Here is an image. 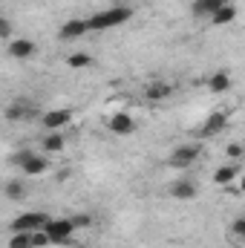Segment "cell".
Here are the masks:
<instances>
[{
  "label": "cell",
  "instance_id": "cell-1",
  "mask_svg": "<svg viewBox=\"0 0 245 248\" xmlns=\"http://www.w3.org/2000/svg\"><path fill=\"white\" fill-rule=\"evenodd\" d=\"M133 17V9L130 6H116V9H104V12H95L92 17H87V29L90 32H104V29H113V26H122Z\"/></svg>",
  "mask_w": 245,
  "mask_h": 248
},
{
  "label": "cell",
  "instance_id": "cell-2",
  "mask_svg": "<svg viewBox=\"0 0 245 248\" xmlns=\"http://www.w3.org/2000/svg\"><path fill=\"white\" fill-rule=\"evenodd\" d=\"M41 231L46 234V240H49L52 246H66V243H72L75 225H72L69 217H61V219H46V225H44Z\"/></svg>",
  "mask_w": 245,
  "mask_h": 248
},
{
  "label": "cell",
  "instance_id": "cell-3",
  "mask_svg": "<svg viewBox=\"0 0 245 248\" xmlns=\"http://www.w3.org/2000/svg\"><path fill=\"white\" fill-rule=\"evenodd\" d=\"M3 116H6L9 122H32V119L41 116V107H38L35 101H29V98H15V101L6 107Z\"/></svg>",
  "mask_w": 245,
  "mask_h": 248
},
{
  "label": "cell",
  "instance_id": "cell-4",
  "mask_svg": "<svg viewBox=\"0 0 245 248\" xmlns=\"http://www.w3.org/2000/svg\"><path fill=\"white\" fill-rule=\"evenodd\" d=\"M46 219H49V214H44V211H26L12 219V234L15 231H41L46 225Z\"/></svg>",
  "mask_w": 245,
  "mask_h": 248
},
{
  "label": "cell",
  "instance_id": "cell-5",
  "mask_svg": "<svg viewBox=\"0 0 245 248\" xmlns=\"http://www.w3.org/2000/svg\"><path fill=\"white\" fill-rule=\"evenodd\" d=\"M199 153H202V147H199V144H182V147H176V150H173L170 165H173V168H190V165L199 159Z\"/></svg>",
  "mask_w": 245,
  "mask_h": 248
},
{
  "label": "cell",
  "instance_id": "cell-6",
  "mask_svg": "<svg viewBox=\"0 0 245 248\" xmlns=\"http://www.w3.org/2000/svg\"><path fill=\"white\" fill-rule=\"evenodd\" d=\"M69 122H72V110H49V113H41V124L49 133L52 130H63Z\"/></svg>",
  "mask_w": 245,
  "mask_h": 248
},
{
  "label": "cell",
  "instance_id": "cell-7",
  "mask_svg": "<svg viewBox=\"0 0 245 248\" xmlns=\"http://www.w3.org/2000/svg\"><path fill=\"white\" fill-rule=\"evenodd\" d=\"M225 124H228V116H225V113H211V116H208V122L196 130V136H199V139H211V136L222 133V130H225Z\"/></svg>",
  "mask_w": 245,
  "mask_h": 248
},
{
  "label": "cell",
  "instance_id": "cell-8",
  "mask_svg": "<svg viewBox=\"0 0 245 248\" xmlns=\"http://www.w3.org/2000/svg\"><path fill=\"white\" fill-rule=\"evenodd\" d=\"M90 29H87V20L84 17H72V20H66L61 29H58V38L61 41H75V38H81V35H87Z\"/></svg>",
  "mask_w": 245,
  "mask_h": 248
},
{
  "label": "cell",
  "instance_id": "cell-9",
  "mask_svg": "<svg viewBox=\"0 0 245 248\" xmlns=\"http://www.w3.org/2000/svg\"><path fill=\"white\" fill-rule=\"evenodd\" d=\"M110 133H116V136H130L133 130H136V122H133V116L130 113H116V116H110Z\"/></svg>",
  "mask_w": 245,
  "mask_h": 248
},
{
  "label": "cell",
  "instance_id": "cell-10",
  "mask_svg": "<svg viewBox=\"0 0 245 248\" xmlns=\"http://www.w3.org/2000/svg\"><path fill=\"white\" fill-rule=\"evenodd\" d=\"M35 41H29V38H15L12 44H9V55L12 58H17V61H26V58H32L35 55Z\"/></svg>",
  "mask_w": 245,
  "mask_h": 248
},
{
  "label": "cell",
  "instance_id": "cell-11",
  "mask_svg": "<svg viewBox=\"0 0 245 248\" xmlns=\"http://www.w3.org/2000/svg\"><path fill=\"white\" fill-rule=\"evenodd\" d=\"M46 168H49L46 156H38V153H32V156H29V159L23 162V168H20V170H23L26 176H41V173H44Z\"/></svg>",
  "mask_w": 245,
  "mask_h": 248
},
{
  "label": "cell",
  "instance_id": "cell-12",
  "mask_svg": "<svg viewBox=\"0 0 245 248\" xmlns=\"http://www.w3.org/2000/svg\"><path fill=\"white\" fill-rule=\"evenodd\" d=\"M237 17V6L234 3H225V6H219L214 15H211V23L214 26H225V23H231Z\"/></svg>",
  "mask_w": 245,
  "mask_h": 248
},
{
  "label": "cell",
  "instance_id": "cell-13",
  "mask_svg": "<svg viewBox=\"0 0 245 248\" xmlns=\"http://www.w3.org/2000/svg\"><path fill=\"white\" fill-rule=\"evenodd\" d=\"M63 144H66V139H63L61 130H52V133H46V136H44V141H41V147H44L46 153H61Z\"/></svg>",
  "mask_w": 245,
  "mask_h": 248
},
{
  "label": "cell",
  "instance_id": "cell-14",
  "mask_svg": "<svg viewBox=\"0 0 245 248\" xmlns=\"http://www.w3.org/2000/svg\"><path fill=\"white\" fill-rule=\"evenodd\" d=\"M208 87H211V93H228L231 90V75L228 72H214L208 78Z\"/></svg>",
  "mask_w": 245,
  "mask_h": 248
},
{
  "label": "cell",
  "instance_id": "cell-15",
  "mask_svg": "<svg viewBox=\"0 0 245 248\" xmlns=\"http://www.w3.org/2000/svg\"><path fill=\"white\" fill-rule=\"evenodd\" d=\"M170 93H173V87L165 84V81H153V84L147 87V98H150V101H165Z\"/></svg>",
  "mask_w": 245,
  "mask_h": 248
},
{
  "label": "cell",
  "instance_id": "cell-16",
  "mask_svg": "<svg viewBox=\"0 0 245 248\" xmlns=\"http://www.w3.org/2000/svg\"><path fill=\"white\" fill-rule=\"evenodd\" d=\"M237 176H240V165H225V168H219V170L214 173V182H216V185H231Z\"/></svg>",
  "mask_w": 245,
  "mask_h": 248
},
{
  "label": "cell",
  "instance_id": "cell-17",
  "mask_svg": "<svg viewBox=\"0 0 245 248\" xmlns=\"http://www.w3.org/2000/svg\"><path fill=\"white\" fill-rule=\"evenodd\" d=\"M170 193H173L176 199H193V196H196V185H193L190 179H179V182H173Z\"/></svg>",
  "mask_w": 245,
  "mask_h": 248
},
{
  "label": "cell",
  "instance_id": "cell-18",
  "mask_svg": "<svg viewBox=\"0 0 245 248\" xmlns=\"http://www.w3.org/2000/svg\"><path fill=\"white\" fill-rule=\"evenodd\" d=\"M32 234L35 231H15L12 240H9V248H35L32 246Z\"/></svg>",
  "mask_w": 245,
  "mask_h": 248
},
{
  "label": "cell",
  "instance_id": "cell-19",
  "mask_svg": "<svg viewBox=\"0 0 245 248\" xmlns=\"http://www.w3.org/2000/svg\"><path fill=\"white\" fill-rule=\"evenodd\" d=\"M6 196H9V199H15V202H17V199H23V196H26V185H23L20 179L6 182Z\"/></svg>",
  "mask_w": 245,
  "mask_h": 248
},
{
  "label": "cell",
  "instance_id": "cell-20",
  "mask_svg": "<svg viewBox=\"0 0 245 248\" xmlns=\"http://www.w3.org/2000/svg\"><path fill=\"white\" fill-rule=\"evenodd\" d=\"M90 63H92V55H87V52H75V55L66 58V66H72V69H84Z\"/></svg>",
  "mask_w": 245,
  "mask_h": 248
},
{
  "label": "cell",
  "instance_id": "cell-21",
  "mask_svg": "<svg viewBox=\"0 0 245 248\" xmlns=\"http://www.w3.org/2000/svg\"><path fill=\"white\" fill-rule=\"evenodd\" d=\"M32 153H35V150H29V147H23V150H17V153H12V159H9V162H12L15 168H23V162H26V159H29Z\"/></svg>",
  "mask_w": 245,
  "mask_h": 248
},
{
  "label": "cell",
  "instance_id": "cell-22",
  "mask_svg": "<svg viewBox=\"0 0 245 248\" xmlns=\"http://www.w3.org/2000/svg\"><path fill=\"white\" fill-rule=\"evenodd\" d=\"M12 32H15L12 20H9L6 15H0V38H12Z\"/></svg>",
  "mask_w": 245,
  "mask_h": 248
},
{
  "label": "cell",
  "instance_id": "cell-23",
  "mask_svg": "<svg viewBox=\"0 0 245 248\" xmlns=\"http://www.w3.org/2000/svg\"><path fill=\"white\" fill-rule=\"evenodd\" d=\"M69 219H72L75 228H87V225H92V217H90V214H78V217H69Z\"/></svg>",
  "mask_w": 245,
  "mask_h": 248
},
{
  "label": "cell",
  "instance_id": "cell-24",
  "mask_svg": "<svg viewBox=\"0 0 245 248\" xmlns=\"http://www.w3.org/2000/svg\"><path fill=\"white\" fill-rule=\"evenodd\" d=\"M32 246H35V248H44V246H49V240H46V234H44V231H35V234H32Z\"/></svg>",
  "mask_w": 245,
  "mask_h": 248
},
{
  "label": "cell",
  "instance_id": "cell-25",
  "mask_svg": "<svg viewBox=\"0 0 245 248\" xmlns=\"http://www.w3.org/2000/svg\"><path fill=\"white\" fill-rule=\"evenodd\" d=\"M228 156H231V159H243V144H240V141H231V144H228Z\"/></svg>",
  "mask_w": 245,
  "mask_h": 248
},
{
  "label": "cell",
  "instance_id": "cell-26",
  "mask_svg": "<svg viewBox=\"0 0 245 248\" xmlns=\"http://www.w3.org/2000/svg\"><path fill=\"white\" fill-rule=\"evenodd\" d=\"M234 237H245V217L234 219Z\"/></svg>",
  "mask_w": 245,
  "mask_h": 248
},
{
  "label": "cell",
  "instance_id": "cell-27",
  "mask_svg": "<svg viewBox=\"0 0 245 248\" xmlns=\"http://www.w3.org/2000/svg\"><path fill=\"white\" fill-rule=\"evenodd\" d=\"M124 3H136V0H124Z\"/></svg>",
  "mask_w": 245,
  "mask_h": 248
},
{
  "label": "cell",
  "instance_id": "cell-28",
  "mask_svg": "<svg viewBox=\"0 0 245 248\" xmlns=\"http://www.w3.org/2000/svg\"><path fill=\"white\" fill-rule=\"evenodd\" d=\"M196 3H205V0H196Z\"/></svg>",
  "mask_w": 245,
  "mask_h": 248
}]
</instances>
